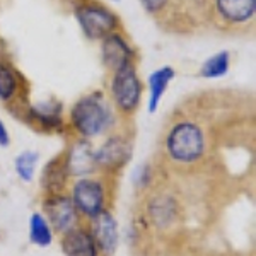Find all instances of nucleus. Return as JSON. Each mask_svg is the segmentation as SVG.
Listing matches in <instances>:
<instances>
[{
  "mask_svg": "<svg viewBox=\"0 0 256 256\" xmlns=\"http://www.w3.org/2000/svg\"><path fill=\"white\" fill-rule=\"evenodd\" d=\"M18 89V79L16 74L7 67V65L0 64V99L7 101L16 94Z\"/></svg>",
  "mask_w": 256,
  "mask_h": 256,
  "instance_id": "18",
  "label": "nucleus"
},
{
  "mask_svg": "<svg viewBox=\"0 0 256 256\" xmlns=\"http://www.w3.org/2000/svg\"><path fill=\"white\" fill-rule=\"evenodd\" d=\"M96 218V229H94V239L104 253H113L118 244V226L113 216L102 210Z\"/></svg>",
  "mask_w": 256,
  "mask_h": 256,
  "instance_id": "10",
  "label": "nucleus"
},
{
  "mask_svg": "<svg viewBox=\"0 0 256 256\" xmlns=\"http://www.w3.org/2000/svg\"><path fill=\"white\" fill-rule=\"evenodd\" d=\"M30 239L36 246H50L53 241V234L48 220L41 214H32L30 218Z\"/></svg>",
  "mask_w": 256,
  "mask_h": 256,
  "instance_id": "14",
  "label": "nucleus"
},
{
  "mask_svg": "<svg viewBox=\"0 0 256 256\" xmlns=\"http://www.w3.org/2000/svg\"><path fill=\"white\" fill-rule=\"evenodd\" d=\"M72 202L76 208H79L82 214L89 217H98L102 212V205H104V193L102 186L94 180H80L74 186Z\"/></svg>",
  "mask_w": 256,
  "mask_h": 256,
  "instance_id": "5",
  "label": "nucleus"
},
{
  "mask_svg": "<svg viewBox=\"0 0 256 256\" xmlns=\"http://www.w3.org/2000/svg\"><path fill=\"white\" fill-rule=\"evenodd\" d=\"M10 144V137L9 132H7V126L0 122V147H7Z\"/></svg>",
  "mask_w": 256,
  "mask_h": 256,
  "instance_id": "20",
  "label": "nucleus"
},
{
  "mask_svg": "<svg viewBox=\"0 0 256 256\" xmlns=\"http://www.w3.org/2000/svg\"><path fill=\"white\" fill-rule=\"evenodd\" d=\"M172 79H174V70L171 67H162L150 74V77H148V89H150V92H148V111L150 113L158 110L164 90Z\"/></svg>",
  "mask_w": 256,
  "mask_h": 256,
  "instance_id": "13",
  "label": "nucleus"
},
{
  "mask_svg": "<svg viewBox=\"0 0 256 256\" xmlns=\"http://www.w3.org/2000/svg\"><path fill=\"white\" fill-rule=\"evenodd\" d=\"M130 158V147L126 140L122 137H113L108 142L102 144V147L94 154V160L99 166L104 168H118Z\"/></svg>",
  "mask_w": 256,
  "mask_h": 256,
  "instance_id": "9",
  "label": "nucleus"
},
{
  "mask_svg": "<svg viewBox=\"0 0 256 256\" xmlns=\"http://www.w3.org/2000/svg\"><path fill=\"white\" fill-rule=\"evenodd\" d=\"M134 52L126 40L118 32H110L106 38H102V62L111 70L116 72L123 65L132 64Z\"/></svg>",
  "mask_w": 256,
  "mask_h": 256,
  "instance_id": "7",
  "label": "nucleus"
},
{
  "mask_svg": "<svg viewBox=\"0 0 256 256\" xmlns=\"http://www.w3.org/2000/svg\"><path fill=\"white\" fill-rule=\"evenodd\" d=\"M205 150V137L202 128L192 122H183L169 132L168 152L178 162H193Z\"/></svg>",
  "mask_w": 256,
  "mask_h": 256,
  "instance_id": "2",
  "label": "nucleus"
},
{
  "mask_svg": "<svg viewBox=\"0 0 256 256\" xmlns=\"http://www.w3.org/2000/svg\"><path fill=\"white\" fill-rule=\"evenodd\" d=\"M111 110L101 92H90L76 102L72 122L84 137L102 134L111 123Z\"/></svg>",
  "mask_w": 256,
  "mask_h": 256,
  "instance_id": "1",
  "label": "nucleus"
},
{
  "mask_svg": "<svg viewBox=\"0 0 256 256\" xmlns=\"http://www.w3.org/2000/svg\"><path fill=\"white\" fill-rule=\"evenodd\" d=\"M227 70H229V53L220 52L202 65L200 76L205 79H217V77L226 76Z\"/></svg>",
  "mask_w": 256,
  "mask_h": 256,
  "instance_id": "16",
  "label": "nucleus"
},
{
  "mask_svg": "<svg viewBox=\"0 0 256 256\" xmlns=\"http://www.w3.org/2000/svg\"><path fill=\"white\" fill-rule=\"evenodd\" d=\"M38 159H40V156H38V152H34V150H26L16 158V162H14L16 172H18V176L24 183H30L32 180Z\"/></svg>",
  "mask_w": 256,
  "mask_h": 256,
  "instance_id": "17",
  "label": "nucleus"
},
{
  "mask_svg": "<svg viewBox=\"0 0 256 256\" xmlns=\"http://www.w3.org/2000/svg\"><path fill=\"white\" fill-rule=\"evenodd\" d=\"M144 6V9L148 12H159L164 6L168 4V0H140Z\"/></svg>",
  "mask_w": 256,
  "mask_h": 256,
  "instance_id": "19",
  "label": "nucleus"
},
{
  "mask_svg": "<svg viewBox=\"0 0 256 256\" xmlns=\"http://www.w3.org/2000/svg\"><path fill=\"white\" fill-rule=\"evenodd\" d=\"M65 178H67V168L64 166V162L58 159L52 160L44 169L43 174V183L46 184V188L53 195H58L62 186L65 184Z\"/></svg>",
  "mask_w": 256,
  "mask_h": 256,
  "instance_id": "15",
  "label": "nucleus"
},
{
  "mask_svg": "<svg viewBox=\"0 0 256 256\" xmlns=\"http://www.w3.org/2000/svg\"><path fill=\"white\" fill-rule=\"evenodd\" d=\"M77 19L82 31L90 40H102L113 32L116 26V18L108 9L99 6H86L77 10Z\"/></svg>",
  "mask_w": 256,
  "mask_h": 256,
  "instance_id": "4",
  "label": "nucleus"
},
{
  "mask_svg": "<svg viewBox=\"0 0 256 256\" xmlns=\"http://www.w3.org/2000/svg\"><path fill=\"white\" fill-rule=\"evenodd\" d=\"M94 164V152L90 150V146L88 142H79L72 147L70 150V158L67 160L68 171L77 176H84L92 171Z\"/></svg>",
  "mask_w": 256,
  "mask_h": 256,
  "instance_id": "12",
  "label": "nucleus"
},
{
  "mask_svg": "<svg viewBox=\"0 0 256 256\" xmlns=\"http://www.w3.org/2000/svg\"><path fill=\"white\" fill-rule=\"evenodd\" d=\"M218 14L227 22L239 24L253 18L256 9V0H216Z\"/></svg>",
  "mask_w": 256,
  "mask_h": 256,
  "instance_id": "11",
  "label": "nucleus"
},
{
  "mask_svg": "<svg viewBox=\"0 0 256 256\" xmlns=\"http://www.w3.org/2000/svg\"><path fill=\"white\" fill-rule=\"evenodd\" d=\"M65 256H98V244L92 234L82 229H70L62 241Z\"/></svg>",
  "mask_w": 256,
  "mask_h": 256,
  "instance_id": "8",
  "label": "nucleus"
},
{
  "mask_svg": "<svg viewBox=\"0 0 256 256\" xmlns=\"http://www.w3.org/2000/svg\"><path fill=\"white\" fill-rule=\"evenodd\" d=\"M111 90H113L114 102L122 111L130 113L137 108L140 96H142V84H140L134 65L126 64L114 72Z\"/></svg>",
  "mask_w": 256,
  "mask_h": 256,
  "instance_id": "3",
  "label": "nucleus"
},
{
  "mask_svg": "<svg viewBox=\"0 0 256 256\" xmlns=\"http://www.w3.org/2000/svg\"><path fill=\"white\" fill-rule=\"evenodd\" d=\"M44 212L48 216V220L52 222L53 229L58 232H68L74 229V222H76V205L67 196L53 195L48 198L43 205Z\"/></svg>",
  "mask_w": 256,
  "mask_h": 256,
  "instance_id": "6",
  "label": "nucleus"
}]
</instances>
